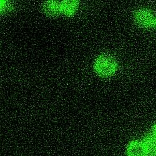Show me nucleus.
I'll return each mask as SVG.
<instances>
[{
    "label": "nucleus",
    "instance_id": "1",
    "mask_svg": "<svg viewBox=\"0 0 156 156\" xmlns=\"http://www.w3.org/2000/svg\"><path fill=\"white\" fill-rule=\"evenodd\" d=\"M115 69V62L114 59L107 56L100 57L96 62V70L102 76L112 74Z\"/></svg>",
    "mask_w": 156,
    "mask_h": 156
},
{
    "label": "nucleus",
    "instance_id": "2",
    "mask_svg": "<svg viewBox=\"0 0 156 156\" xmlns=\"http://www.w3.org/2000/svg\"><path fill=\"white\" fill-rule=\"evenodd\" d=\"M135 20L139 25L143 27H150L154 22L153 16L151 12L145 9L139 10L136 14Z\"/></svg>",
    "mask_w": 156,
    "mask_h": 156
},
{
    "label": "nucleus",
    "instance_id": "3",
    "mask_svg": "<svg viewBox=\"0 0 156 156\" xmlns=\"http://www.w3.org/2000/svg\"><path fill=\"white\" fill-rule=\"evenodd\" d=\"M43 9L47 16H56L61 11V6L56 2H47L44 3Z\"/></svg>",
    "mask_w": 156,
    "mask_h": 156
},
{
    "label": "nucleus",
    "instance_id": "4",
    "mask_svg": "<svg viewBox=\"0 0 156 156\" xmlns=\"http://www.w3.org/2000/svg\"><path fill=\"white\" fill-rule=\"evenodd\" d=\"M129 156H145L146 151L145 146L140 142H133L127 148Z\"/></svg>",
    "mask_w": 156,
    "mask_h": 156
},
{
    "label": "nucleus",
    "instance_id": "5",
    "mask_svg": "<svg viewBox=\"0 0 156 156\" xmlns=\"http://www.w3.org/2000/svg\"><path fill=\"white\" fill-rule=\"evenodd\" d=\"M146 151L147 153L151 155H155L156 154V136H153L149 137L146 142L145 145Z\"/></svg>",
    "mask_w": 156,
    "mask_h": 156
},
{
    "label": "nucleus",
    "instance_id": "6",
    "mask_svg": "<svg viewBox=\"0 0 156 156\" xmlns=\"http://www.w3.org/2000/svg\"><path fill=\"white\" fill-rule=\"evenodd\" d=\"M61 11L65 14L71 15L75 12L77 8V3L75 2H65L61 5Z\"/></svg>",
    "mask_w": 156,
    "mask_h": 156
},
{
    "label": "nucleus",
    "instance_id": "7",
    "mask_svg": "<svg viewBox=\"0 0 156 156\" xmlns=\"http://www.w3.org/2000/svg\"><path fill=\"white\" fill-rule=\"evenodd\" d=\"M9 6L8 4L5 3H0V14L5 13L8 10H9Z\"/></svg>",
    "mask_w": 156,
    "mask_h": 156
},
{
    "label": "nucleus",
    "instance_id": "8",
    "mask_svg": "<svg viewBox=\"0 0 156 156\" xmlns=\"http://www.w3.org/2000/svg\"><path fill=\"white\" fill-rule=\"evenodd\" d=\"M153 133L154 134V136H156V125L153 127Z\"/></svg>",
    "mask_w": 156,
    "mask_h": 156
},
{
    "label": "nucleus",
    "instance_id": "9",
    "mask_svg": "<svg viewBox=\"0 0 156 156\" xmlns=\"http://www.w3.org/2000/svg\"><path fill=\"white\" fill-rule=\"evenodd\" d=\"M155 24H156V20H155Z\"/></svg>",
    "mask_w": 156,
    "mask_h": 156
}]
</instances>
